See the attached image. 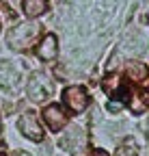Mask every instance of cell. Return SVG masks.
<instances>
[{
    "label": "cell",
    "mask_w": 149,
    "mask_h": 156,
    "mask_svg": "<svg viewBox=\"0 0 149 156\" xmlns=\"http://www.w3.org/2000/svg\"><path fill=\"white\" fill-rule=\"evenodd\" d=\"M37 35H39V26H35V24H17L9 33V44L13 48H17V50H24V48L32 46Z\"/></svg>",
    "instance_id": "6da1fadb"
},
{
    "label": "cell",
    "mask_w": 149,
    "mask_h": 156,
    "mask_svg": "<svg viewBox=\"0 0 149 156\" xmlns=\"http://www.w3.org/2000/svg\"><path fill=\"white\" fill-rule=\"evenodd\" d=\"M52 91H54L52 80H50L46 74L37 72V74H32V76H30V80H28V95L32 98L35 102H43L46 98H50V95H52Z\"/></svg>",
    "instance_id": "7a4b0ae2"
},
{
    "label": "cell",
    "mask_w": 149,
    "mask_h": 156,
    "mask_svg": "<svg viewBox=\"0 0 149 156\" xmlns=\"http://www.w3.org/2000/svg\"><path fill=\"white\" fill-rule=\"evenodd\" d=\"M63 104L71 111V113H82L86 106H89V93L84 87H67L63 91Z\"/></svg>",
    "instance_id": "3957f363"
},
{
    "label": "cell",
    "mask_w": 149,
    "mask_h": 156,
    "mask_svg": "<svg viewBox=\"0 0 149 156\" xmlns=\"http://www.w3.org/2000/svg\"><path fill=\"white\" fill-rule=\"evenodd\" d=\"M43 122L48 124V128L52 132H61L67 124V113L59 104H50V106L43 108Z\"/></svg>",
    "instance_id": "277c9868"
},
{
    "label": "cell",
    "mask_w": 149,
    "mask_h": 156,
    "mask_svg": "<svg viewBox=\"0 0 149 156\" xmlns=\"http://www.w3.org/2000/svg\"><path fill=\"white\" fill-rule=\"evenodd\" d=\"M17 128H20L22 134L26 136V139H30V141H41V139H43V130H41L39 122H37V117H35L30 111L24 113V115L20 117V122H17Z\"/></svg>",
    "instance_id": "5b68a950"
},
{
    "label": "cell",
    "mask_w": 149,
    "mask_h": 156,
    "mask_svg": "<svg viewBox=\"0 0 149 156\" xmlns=\"http://www.w3.org/2000/svg\"><path fill=\"white\" fill-rule=\"evenodd\" d=\"M56 54H59V44L54 35H46L41 39V44H37V56L41 61H54Z\"/></svg>",
    "instance_id": "8992f818"
},
{
    "label": "cell",
    "mask_w": 149,
    "mask_h": 156,
    "mask_svg": "<svg viewBox=\"0 0 149 156\" xmlns=\"http://www.w3.org/2000/svg\"><path fill=\"white\" fill-rule=\"evenodd\" d=\"M22 9L28 17H39L48 11V0H24Z\"/></svg>",
    "instance_id": "52a82bcc"
},
{
    "label": "cell",
    "mask_w": 149,
    "mask_h": 156,
    "mask_svg": "<svg viewBox=\"0 0 149 156\" xmlns=\"http://www.w3.org/2000/svg\"><path fill=\"white\" fill-rule=\"evenodd\" d=\"M127 74L132 76V80H143V78H147V67L141 65V63H130Z\"/></svg>",
    "instance_id": "ba28073f"
},
{
    "label": "cell",
    "mask_w": 149,
    "mask_h": 156,
    "mask_svg": "<svg viewBox=\"0 0 149 156\" xmlns=\"http://www.w3.org/2000/svg\"><path fill=\"white\" fill-rule=\"evenodd\" d=\"M115 156H136V145L132 139H125L121 143V147H117V154Z\"/></svg>",
    "instance_id": "9c48e42d"
},
{
    "label": "cell",
    "mask_w": 149,
    "mask_h": 156,
    "mask_svg": "<svg viewBox=\"0 0 149 156\" xmlns=\"http://www.w3.org/2000/svg\"><path fill=\"white\" fill-rule=\"evenodd\" d=\"M89 156H108V154H106L104 150H93V152H91Z\"/></svg>",
    "instance_id": "30bf717a"
},
{
    "label": "cell",
    "mask_w": 149,
    "mask_h": 156,
    "mask_svg": "<svg viewBox=\"0 0 149 156\" xmlns=\"http://www.w3.org/2000/svg\"><path fill=\"white\" fill-rule=\"evenodd\" d=\"M13 156H30V154L24 152V150H17V152H13Z\"/></svg>",
    "instance_id": "8fae6325"
},
{
    "label": "cell",
    "mask_w": 149,
    "mask_h": 156,
    "mask_svg": "<svg viewBox=\"0 0 149 156\" xmlns=\"http://www.w3.org/2000/svg\"><path fill=\"white\" fill-rule=\"evenodd\" d=\"M0 156H5V154H0Z\"/></svg>",
    "instance_id": "7c38bea8"
}]
</instances>
